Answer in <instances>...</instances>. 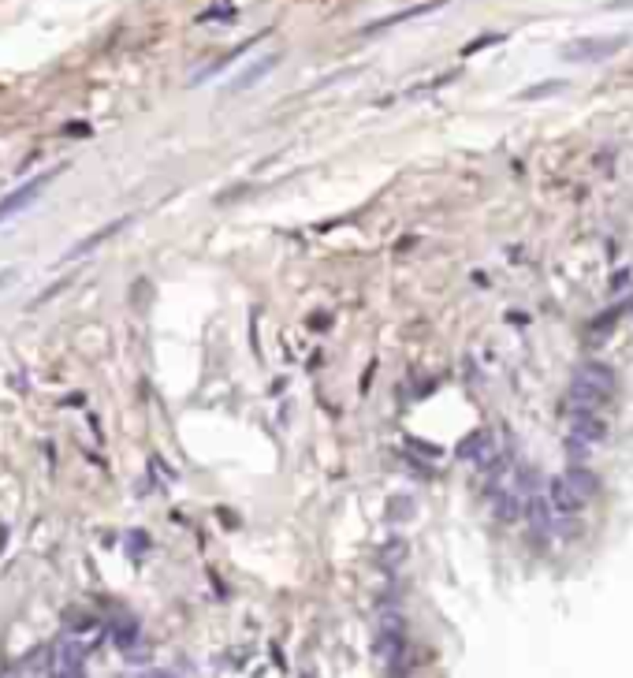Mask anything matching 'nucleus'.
Returning <instances> with one entry per match:
<instances>
[{
  "label": "nucleus",
  "instance_id": "nucleus-1",
  "mask_svg": "<svg viewBox=\"0 0 633 678\" xmlns=\"http://www.w3.org/2000/svg\"><path fill=\"white\" fill-rule=\"evenodd\" d=\"M626 34H608V38H577L563 49V60L570 63H596V60H608L614 56L619 49H626Z\"/></svg>",
  "mask_w": 633,
  "mask_h": 678
},
{
  "label": "nucleus",
  "instance_id": "nucleus-2",
  "mask_svg": "<svg viewBox=\"0 0 633 678\" xmlns=\"http://www.w3.org/2000/svg\"><path fill=\"white\" fill-rule=\"evenodd\" d=\"M49 675L52 678H86V648L75 637H60L49 659Z\"/></svg>",
  "mask_w": 633,
  "mask_h": 678
},
{
  "label": "nucleus",
  "instance_id": "nucleus-3",
  "mask_svg": "<svg viewBox=\"0 0 633 678\" xmlns=\"http://www.w3.org/2000/svg\"><path fill=\"white\" fill-rule=\"evenodd\" d=\"M455 455H458L462 462H470V466H481V470L495 466L499 451H495V436H492V429H473L470 436H462V440H458V447H455Z\"/></svg>",
  "mask_w": 633,
  "mask_h": 678
},
{
  "label": "nucleus",
  "instance_id": "nucleus-4",
  "mask_svg": "<svg viewBox=\"0 0 633 678\" xmlns=\"http://www.w3.org/2000/svg\"><path fill=\"white\" fill-rule=\"evenodd\" d=\"M52 176H56V172H41V176H34L30 183H23V187H15V190H12V194H4V198H0V220H8V216L23 213V209L30 205V201L38 198L41 190L52 183Z\"/></svg>",
  "mask_w": 633,
  "mask_h": 678
},
{
  "label": "nucleus",
  "instance_id": "nucleus-5",
  "mask_svg": "<svg viewBox=\"0 0 633 678\" xmlns=\"http://www.w3.org/2000/svg\"><path fill=\"white\" fill-rule=\"evenodd\" d=\"M574 384H585V388H592V391H600V395L611 399L614 388H619V377H614V369L603 365V362H585V365H577Z\"/></svg>",
  "mask_w": 633,
  "mask_h": 678
},
{
  "label": "nucleus",
  "instance_id": "nucleus-6",
  "mask_svg": "<svg viewBox=\"0 0 633 678\" xmlns=\"http://www.w3.org/2000/svg\"><path fill=\"white\" fill-rule=\"evenodd\" d=\"M570 436L585 444H603L608 440V421L596 410H570Z\"/></svg>",
  "mask_w": 633,
  "mask_h": 678
},
{
  "label": "nucleus",
  "instance_id": "nucleus-7",
  "mask_svg": "<svg viewBox=\"0 0 633 678\" xmlns=\"http://www.w3.org/2000/svg\"><path fill=\"white\" fill-rule=\"evenodd\" d=\"M521 515H526V522H529V533H533L537 540H548V537H552V529H555V518H552V507H548V500H540V496H529V500H526V507H521Z\"/></svg>",
  "mask_w": 633,
  "mask_h": 678
},
{
  "label": "nucleus",
  "instance_id": "nucleus-8",
  "mask_svg": "<svg viewBox=\"0 0 633 678\" xmlns=\"http://www.w3.org/2000/svg\"><path fill=\"white\" fill-rule=\"evenodd\" d=\"M563 481L570 484V489H574V496L581 500V503H589V500L596 496V492H600V477H596V473L589 470V466H570V470L563 473Z\"/></svg>",
  "mask_w": 633,
  "mask_h": 678
},
{
  "label": "nucleus",
  "instance_id": "nucleus-9",
  "mask_svg": "<svg viewBox=\"0 0 633 678\" xmlns=\"http://www.w3.org/2000/svg\"><path fill=\"white\" fill-rule=\"evenodd\" d=\"M548 507L559 511V515H577L585 503L574 496V489H570V484H566L563 477H555L552 484H548Z\"/></svg>",
  "mask_w": 633,
  "mask_h": 678
},
{
  "label": "nucleus",
  "instance_id": "nucleus-10",
  "mask_svg": "<svg viewBox=\"0 0 633 678\" xmlns=\"http://www.w3.org/2000/svg\"><path fill=\"white\" fill-rule=\"evenodd\" d=\"M276 63H280V56H264V60H258L253 68H246V75H238V79L231 82V90H250L253 82H258V79H264L272 68H276Z\"/></svg>",
  "mask_w": 633,
  "mask_h": 678
},
{
  "label": "nucleus",
  "instance_id": "nucleus-11",
  "mask_svg": "<svg viewBox=\"0 0 633 678\" xmlns=\"http://www.w3.org/2000/svg\"><path fill=\"white\" fill-rule=\"evenodd\" d=\"M127 224V220H116V224H108V227H101V232L97 235H90V239H82L79 246H75V250H71L68 254V258H82V254H90V250H94V246H101V243H105L108 239V235H116L119 232V227H123Z\"/></svg>",
  "mask_w": 633,
  "mask_h": 678
},
{
  "label": "nucleus",
  "instance_id": "nucleus-12",
  "mask_svg": "<svg viewBox=\"0 0 633 678\" xmlns=\"http://www.w3.org/2000/svg\"><path fill=\"white\" fill-rule=\"evenodd\" d=\"M566 90V82H540V86H529V90H521L518 94V101H537V97H548V94H563Z\"/></svg>",
  "mask_w": 633,
  "mask_h": 678
},
{
  "label": "nucleus",
  "instance_id": "nucleus-13",
  "mask_svg": "<svg viewBox=\"0 0 633 678\" xmlns=\"http://www.w3.org/2000/svg\"><path fill=\"white\" fill-rule=\"evenodd\" d=\"M566 455H570V466H585L592 455V444H585V440H566Z\"/></svg>",
  "mask_w": 633,
  "mask_h": 678
},
{
  "label": "nucleus",
  "instance_id": "nucleus-14",
  "mask_svg": "<svg viewBox=\"0 0 633 678\" xmlns=\"http://www.w3.org/2000/svg\"><path fill=\"white\" fill-rule=\"evenodd\" d=\"M614 320H619V309H611V314H603V317H596L592 320V332H603V328H611Z\"/></svg>",
  "mask_w": 633,
  "mask_h": 678
},
{
  "label": "nucleus",
  "instance_id": "nucleus-15",
  "mask_svg": "<svg viewBox=\"0 0 633 678\" xmlns=\"http://www.w3.org/2000/svg\"><path fill=\"white\" fill-rule=\"evenodd\" d=\"M138 678H176V675H172V671H164V667H145V671H142Z\"/></svg>",
  "mask_w": 633,
  "mask_h": 678
},
{
  "label": "nucleus",
  "instance_id": "nucleus-16",
  "mask_svg": "<svg viewBox=\"0 0 633 678\" xmlns=\"http://www.w3.org/2000/svg\"><path fill=\"white\" fill-rule=\"evenodd\" d=\"M608 8H633V0H611Z\"/></svg>",
  "mask_w": 633,
  "mask_h": 678
}]
</instances>
